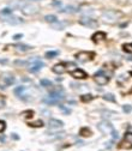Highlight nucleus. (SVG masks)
Returning a JSON list of instances; mask_svg holds the SVG:
<instances>
[{
    "mask_svg": "<svg viewBox=\"0 0 132 151\" xmlns=\"http://www.w3.org/2000/svg\"><path fill=\"white\" fill-rule=\"evenodd\" d=\"M97 128L100 129V132H102L103 134H109L112 136V138L113 139H118L119 134L117 132V129L114 128V126L112 125L109 121H107V120H103V121H101L97 124Z\"/></svg>",
    "mask_w": 132,
    "mask_h": 151,
    "instance_id": "nucleus-1",
    "label": "nucleus"
},
{
    "mask_svg": "<svg viewBox=\"0 0 132 151\" xmlns=\"http://www.w3.org/2000/svg\"><path fill=\"white\" fill-rule=\"evenodd\" d=\"M65 98V94L61 89H59V90H54V91L52 93H49L48 96L43 100V102L47 103V104H57L59 103L60 101H63Z\"/></svg>",
    "mask_w": 132,
    "mask_h": 151,
    "instance_id": "nucleus-2",
    "label": "nucleus"
},
{
    "mask_svg": "<svg viewBox=\"0 0 132 151\" xmlns=\"http://www.w3.org/2000/svg\"><path fill=\"white\" fill-rule=\"evenodd\" d=\"M18 5L21 7L22 13H24L25 16H33V15L37 13V11H38V7L30 3H19Z\"/></svg>",
    "mask_w": 132,
    "mask_h": 151,
    "instance_id": "nucleus-3",
    "label": "nucleus"
},
{
    "mask_svg": "<svg viewBox=\"0 0 132 151\" xmlns=\"http://www.w3.org/2000/svg\"><path fill=\"white\" fill-rule=\"evenodd\" d=\"M120 17H121V13L118 11H114V10H107V11L102 13V19L107 23H114Z\"/></svg>",
    "mask_w": 132,
    "mask_h": 151,
    "instance_id": "nucleus-4",
    "label": "nucleus"
},
{
    "mask_svg": "<svg viewBox=\"0 0 132 151\" xmlns=\"http://www.w3.org/2000/svg\"><path fill=\"white\" fill-rule=\"evenodd\" d=\"M15 77L11 73H4L0 78V84H3V88H7L15 83Z\"/></svg>",
    "mask_w": 132,
    "mask_h": 151,
    "instance_id": "nucleus-5",
    "label": "nucleus"
},
{
    "mask_svg": "<svg viewBox=\"0 0 132 151\" xmlns=\"http://www.w3.org/2000/svg\"><path fill=\"white\" fill-rule=\"evenodd\" d=\"M94 53L93 52H79L78 54H76V59L80 63H87L90 60L94 59Z\"/></svg>",
    "mask_w": 132,
    "mask_h": 151,
    "instance_id": "nucleus-6",
    "label": "nucleus"
},
{
    "mask_svg": "<svg viewBox=\"0 0 132 151\" xmlns=\"http://www.w3.org/2000/svg\"><path fill=\"white\" fill-rule=\"evenodd\" d=\"M79 23L84 25V26H88V28H97L98 23L96 19L94 18H90V17H83V18H80L79 19Z\"/></svg>",
    "mask_w": 132,
    "mask_h": 151,
    "instance_id": "nucleus-7",
    "label": "nucleus"
},
{
    "mask_svg": "<svg viewBox=\"0 0 132 151\" xmlns=\"http://www.w3.org/2000/svg\"><path fill=\"white\" fill-rule=\"evenodd\" d=\"M95 82H96L98 85L103 86V85H106V84L109 82V77L106 76V74H102V71H100L98 73L95 74Z\"/></svg>",
    "mask_w": 132,
    "mask_h": 151,
    "instance_id": "nucleus-8",
    "label": "nucleus"
},
{
    "mask_svg": "<svg viewBox=\"0 0 132 151\" xmlns=\"http://www.w3.org/2000/svg\"><path fill=\"white\" fill-rule=\"evenodd\" d=\"M67 66H68V64H66V63H60V64L54 65L52 70H53V72L57 73V74H63V73H65L67 71Z\"/></svg>",
    "mask_w": 132,
    "mask_h": 151,
    "instance_id": "nucleus-9",
    "label": "nucleus"
},
{
    "mask_svg": "<svg viewBox=\"0 0 132 151\" xmlns=\"http://www.w3.org/2000/svg\"><path fill=\"white\" fill-rule=\"evenodd\" d=\"M43 66H45V64H43L42 61H40V60H37V59H34L33 63L30 64V66H29V71H30V72H37V71H40V70H41Z\"/></svg>",
    "mask_w": 132,
    "mask_h": 151,
    "instance_id": "nucleus-10",
    "label": "nucleus"
},
{
    "mask_svg": "<svg viewBox=\"0 0 132 151\" xmlns=\"http://www.w3.org/2000/svg\"><path fill=\"white\" fill-rule=\"evenodd\" d=\"M71 76H72L75 79H85L88 77L87 72L83 71V70H80V68H76L75 71L71 72Z\"/></svg>",
    "mask_w": 132,
    "mask_h": 151,
    "instance_id": "nucleus-11",
    "label": "nucleus"
},
{
    "mask_svg": "<svg viewBox=\"0 0 132 151\" xmlns=\"http://www.w3.org/2000/svg\"><path fill=\"white\" fill-rule=\"evenodd\" d=\"M91 38H93V41L95 43H100V42L105 41V40L107 38V36H106V33H103V31H97L91 36Z\"/></svg>",
    "mask_w": 132,
    "mask_h": 151,
    "instance_id": "nucleus-12",
    "label": "nucleus"
},
{
    "mask_svg": "<svg viewBox=\"0 0 132 151\" xmlns=\"http://www.w3.org/2000/svg\"><path fill=\"white\" fill-rule=\"evenodd\" d=\"M48 126H49V128L57 129V128H61L64 126V122L61 120H58V119H50L48 121Z\"/></svg>",
    "mask_w": 132,
    "mask_h": 151,
    "instance_id": "nucleus-13",
    "label": "nucleus"
},
{
    "mask_svg": "<svg viewBox=\"0 0 132 151\" xmlns=\"http://www.w3.org/2000/svg\"><path fill=\"white\" fill-rule=\"evenodd\" d=\"M3 19H4L6 23H8V24H19V23H22V21H21L19 18H17V17H15V16H11V15L4 16Z\"/></svg>",
    "mask_w": 132,
    "mask_h": 151,
    "instance_id": "nucleus-14",
    "label": "nucleus"
},
{
    "mask_svg": "<svg viewBox=\"0 0 132 151\" xmlns=\"http://www.w3.org/2000/svg\"><path fill=\"white\" fill-rule=\"evenodd\" d=\"M15 48H16L17 52L25 53V52H28V50L31 49L33 47H31V46H28V45H16V46H15Z\"/></svg>",
    "mask_w": 132,
    "mask_h": 151,
    "instance_id": "nucleus-15",
    "label": "nucleus"
},
{
    "mask_svg": "<svg viewBox=\"0 0 132 151\" xmlns=\"http://www.w3.org/2000/svg\"><path fill=\"white\" fill-rule=\"evenodd\" d=\"M79 134L82 137H90L91 134H93V132H91V129L88 128V127H82L79 131Z\"/></svg>",
    "mask_w": 132,
    "mask_h": 151,
    "instance_id": "nucleus-16",
    "label": "nucleus"
},
{
    "mask_svg": "<svg viewBox=\"0 0 132 151\" xmlns=\"http://www.w3.org/2000/svg\"><path fill=\"white\" fill-rule=\"evenodd\" d=\"M119 149H124V150H131L132 149V143L127 142V140H124V142H121L119 145H118Z\"/></svg>",
    "mask_w": 132,
    "mask_h": 151,
    "instance_id": "nucleus-17",
    "label": "nucleus"
},
{
    "mask_svg": "<svg viewBox=\"0 0 132 151\" xmlns=\"http://www.w3.org/2000/svg\"><path fill=\"white\" fill-rule=\"evenodd\" d=\"M93 100H94V96L91 95V94H85V95L80 96V101H82V102H84V103L90 102V101H93Z\"/></svg>",
    "mask_w": 132,
    "mask_h": 151,
    "instance_id": "nucleus-18",
    "label": "nucleus"
},
{
    "mask_svg": "<svg viewBox=\"0 0 132 151\" xmlns=\"http://www.w3.org/2000/svg\"><path fill=\"white\" fill-rule=\"evenodd\" d=\"M45 19H46V22L52 23V24H54V23L58 22V18H57V16H54V15H47V16L45 17Z\"/></svg>",
    "mask_w": 132,
    "mask_h": 151,
    "instance_id": "nucleus-19",
    "label": "nucleus"
},
{
    "mask_svg": "<svg viewBox=\"0 0 132 151\" xmlns=\"http://www.w3.org/2000/svg\"><path fill=\"white\" fill-rule=\"evenodd\" d=\"M40 84H41V86H43V88L52 86V82H50L49 79H41V80H40Z\"/></svg>",
    "mask_w": 132,
    "mask_h": 151,
    "instance_id": "nucleus-20",
    "label": "nucleus"
},
{
    "mask_svg": "<svg viewBox=\"0 0 132 151\" xmlns=\"http://www.w3.org/2000/svg\"><path fill=\"white\" fill-rule=\"evenodd\" d=\"M102 98L105 101H109V102H115V97H114L113 94H106V95L102 96Z\"/></svg>",
    "mask_w": 132,
    "mask_h": 151,
    "instance_id": "nucleus-21",
    "label": "nucleus"
},
{
    "mask_svg": "<svg viewBox=\"0 0 132 151\" xmlns=\"http://www.w3.org/2000/svg\"><path fill=\"white\" fill-rule=\"evenodd\" d=\"M29 126H31V127H42L43 121L42 120H36V121H34V122H29Z\"/></svg>",
    "mask_w": 132,
    "mask_h": 151,
    "instance_id": "nucleus-22",
    "label": "nucleus"
},
{
    "mask_svg": "<svg viewBox=\"0 0 132 151\" xmlns=\"http://www.w3.org/2000/svg\"><path fill=\"white\" fill-rule=\"evenodd\" d=\"M58 54H59V52H57V50H49V52L46 53V58L47 59H52V58H55Z\"/></svg>",
    "mask_w": 132,
    "mask_h": 151,
    "instance_id": "nucleus-23",
    "label": "nucleus"
},
{
    "mask_svg": "<svg viewBox=\"0 0 132 151\" xmlns=\"http://www.w3.org/2000/svg\"><path fill=\"white\" fill-rule=\"evenodd\" d=\"M63 12H66V13H73V12H77L78 10L76 8V7H73V6H68V7H65L64 10H61Z\"/></svg>",
    "mask_w": 132,
    "mask_h": 151,
    "instance_id": "nucleus-24",
    "label": "nucleus"
},
{
    "mask_svg": "<svg viewBox=\"0 0 132 151\" xmlns=\"http://www.w3.org/2000/svg\"><path fill=\"white\" fill-rule=\"evenodd\" d=\"M123 50L129 54H132V43H126L123 46Z\"/></svg>",
    "mask_w": 132,
    "mask_h": 151,
    "instance_id": "nucleus-25",
    "label": "nucleus"
},
{
    "mask_svg": "<svg viewBox=\"0 0 132 151\" xmlns=\"http://www.w3.org/2000/svg\"><path fill=\"white\" fill-rule=\"evenodd\" d=\"M22 115H23L24 118H33L34 112H33V110H25V112L22 113Z\"/></svg>",
    "mask_w": 132,
    "mask_h": 151,
    "instance_id": "nucleus-26",
    "label": "nucleus"
},
{
    "mask_svg": "<svg viewBox=\"0 0 132 151\" xmlns=\"http://www.w3.org/2000/svg\"><path fill=\"white\" fill-rule=\"evenodd\" d=\"M5 129H6V122L4 120H0V133H3Z\"/></svg>",
    "mask_w": 132,
    "mask_h": 151,
    "instance_id": "nucleus-27",
    "label": "nucleus"
},
{
    "mask_svg": "<svg viewBox=\"0 0 132 151\" xmlns=\"http://www.w3.org/2000/svg\"><path fill=\"white\" fill-rule=\"evenodd\" d=\"M123 110H124L125 113H131V112H132V106L125 104V106H123Z\"/></svg>",
    "mask_w": 132,
    "mask_h": 151,
    "instance_id": "nucleus-28",
    "label": "nucleus"
},
{
    "mask_svg": "<svg viewBox=\"0 0 132 151\" xmlns=\"http://www.w3.org/2000/svg\"><path fill=\"white\" fill-rule=\"evenodd\" d=\"M125 140H127V142L132 143V132H126V133H125Z\"/></svg>",
    "mask_w": 132,
    "mask_h": 151,
    "instance_id": "nucleus-29",
    "label": "nucleus"
},
{
    "mask_svg": "<svg viewBox=\"0 0 132 151\" xmlns=\"http://www.w3.org/2000/svg\"><path fill=\"white\" fill-rule=\"evenodd\" d=\"M59 108L61 109V110H63V112H64L65 114H70V113H71V110H70V109L65 108V107H64V106H61V104H59Z\"/></svg>",
    "mask_w": 132,
    "mask_h": 151,
    "instance_id": "nucleus-30",
    "label": "nucleus"
},
{
    "mask_svg": "<svg viewBox=\"0 0 132 151\" xmlns=\"http://www.w3.org/2000/svg\"><path fill=\"white\" fill-rule=\"evenodd\" d=\"M1 13H3L4 16H7V15H11V13H12V10H10V8H4Z\"/></svg>",
    "mask_w": 132,
    "mask_h": 151,
    "instance_id": "nucleus-31",
    "label": "nucleus"
},
{
    "mask_svg": "<svg viewBox=\"0 0 132 151\" xmlns=\"http://www.w3.org/2000/svg\"><path fill=\"white\" fill-rule=\"evenodd\" d=\"M23 37V35L22 34H17V35H15L13 36V40H16V41H17V40H21Z\"/></svg>",
    "mask_w": 132,
    "mask_h": 151,
    "instance_id": "nucleus-32",
    "label": "nucleus"
},
{
    "mask_svg": "<svg viewBox=\"0 0 132 151\" xmlns=\"http://www.w3.org/2000/svg\"><path fill=\"white\" fill-rule=\"evenodd\" d=\"M27 61H21V60H17L16 61V65H25Z\"/></svg>",
    "mask_w": 132,
    "mask_h": 151,
    "instance_id": "nucleus-33",
    "label": "nucleus"
},
{
    "mask_svg": "<svg viewBox=\"0 0 132 151\" xmlns=\"http://www.w3.org/2000/svg\"><path fill=\"white\" fill-rule=\"evenodd\" d=\"M5 106V102H4V100L1 98V96H0V107H4Z\"/></svg>",
    "mask_w": 132,
    "mask_h": 151,
    "instance_id": "nucleus-34",
    "label": "nucleus"
},
{
    "mask_svg": "<svg viewBox=\"0 0 132 151\" xmlns=\"http://www.w3.org/2000/svg\"><path fill=\"white\" fill-rule=\"evenodd\" d=\"M0 142H5V137H0Z\"/></svg>",
    "mask_w": 132,
    "mask_h": 151,
    "instance_id": "nucleus-35",
    "label": "nucleus"
},
{
    "mask_svg": "<svg viewBox=\"0 0 132 151\" xmlns=\"http://www.w3.org/2000/svg\"><path fill=\"white\" fill-rule=\"evenodd\" d=\"M12 137H13V139H18V136H16L15 133H13V136H12Z\"/></svg>",
    "mask_w": 132,
    "mask_h": 151,
    "instance_id": "nucleus-36",
    "label": "nucleus"
},
{
    "mask_svg": "<svg viewBox=\"0 0 132 151\" xmlns=\"http://www.w3.org/2000/svg\"><path fill=\"white\" fill-rule=\"evenodd\" d=\"M34 1H38V0H34Z\"/></svg>",
    "mask_w": 132,
    "mask_h": 151,
    "instance_id": "nucleus-37",
    "label": "nucleus"
},
{
    "mask_svg": "<svg viewBox=\"0 0 132 151\" xmlns=\"http://www.w3.org/2000/svg\"><path fill=\"white\" fill-rule=\"evenodd\" d=\"M131 93H132V89H131Z\"/></svg>",
    "mask_w": 132,
    "mask_h": 151,
    "instance_id": "nucleus-38",
    "label": "nucleus"
}]
</instances>
